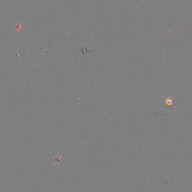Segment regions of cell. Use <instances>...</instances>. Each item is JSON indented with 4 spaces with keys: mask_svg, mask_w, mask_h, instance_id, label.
Masks as SVG:
<instances>
[{
    "mask_svg": "<svg viewBox=\"0 0 192 192\" xmlns=\"http://www.w3.org/2000/svg\"><path fill=\"white\" fill-rule=\"evenodd\" d=\"M164 103L167 106H172L174 104V98H171L170 96H169L167 98H165Z\"/></svg>",
    "mask_w": 192,
    "mask_h": 192,
    "instance_id": "6da1fadb",
    "label": "cell"
}]
</instances>
